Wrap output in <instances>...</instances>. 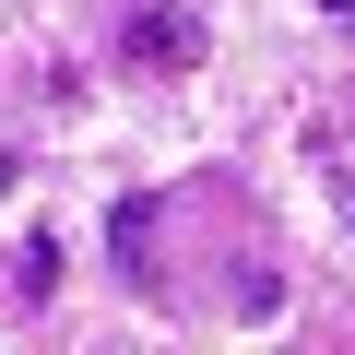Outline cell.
Returning <instances> with one entry per match:
<instances>
[{
	"label": "cell",
	"mask_w": 355,
	"mask_h": 355,
	"mask_svg": "<svg viewBox=\"0 0 355 355\" xmlns=\"http://www.w3.org/2000/svg\"><path fill=\"white\" fill-rule=\"evenodd\" d=\"M119 60L130 71H202V12H190V0H130Z\"/></svg>",
	"instance_id": "6da1fadb"
},
{
	"label": "cell",
	"mask_w": 355,
	"mask_h": 355,
	"mask_svg": "<svg viewBox=\"0 0 355 355\" xmlns=\"http://www.w3.org/2000/svg\"><path fill=\"white\" fill-rule=\"evenodd\" d=\"M154 225H166L154 202H107V249H119V272H130V284H154Z\"/></svg>",
	"instance_id": "7a4b0ae2"
},
{
	"label": "cell",
	"mask_w": 355,
	"mask_h": 355,
	"mask_svg": "<svg viewBox=\"0 0 355 355\" xmlns=\"http://www.w3.org/2000/svg\"><path fill=\"white\" fill-rule=\"evenodd\" d=\"M12 284H24V296H60V237H48V225L24 237V272H12Z\"/></svg>",
	"instance_id": "3957f363"
},
{
	"label": "cell",
	"mask_w": 355,
	"mask_h": 355,
	"mask_svg": "<svg viewBox=\"0 0 355 355\" xmlns=\"http://www.w3.org/2000/svg\"><path fill=\"white\" fill-rule=\"evenodd\" d=\"M320 190H331V214H343V225H355V166H343V154H331V166H320Z\"/></svg>",
	"instance_id": "277c9868"
},
{
	"label": "cell",
	"mask_w": 355,
	"mask_h": 355,
	"mask_svg": "<svg viewBox=\"0 0 355 355\" xmlns=\"http://www.w3.org/2000/svg\"><path fill=\"white\" fill-rule=\"evenodd\" d=\"M320 12H331V24H355V0H320Z\"/></svg>",
	"instance_id": "5b68a950"
}]
</instances>
